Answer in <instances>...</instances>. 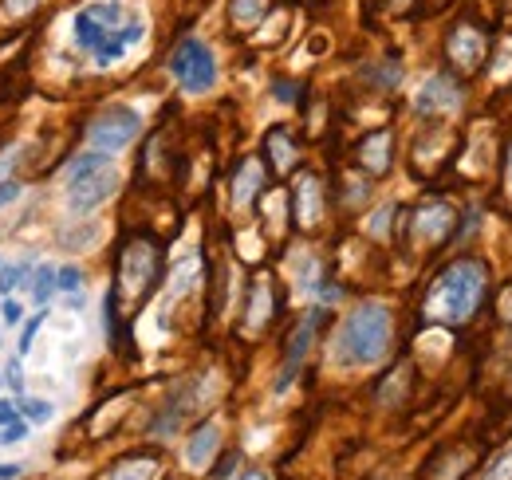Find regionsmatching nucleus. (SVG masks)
I'll return each instance as SVG.
<instances>
[{
    "label": "nucleus",
    "instance_id": "1",
    "mask_svg": "<svg viewBox=\"0 0 512 480\" xmlns=\"http://www.w3.org/2000/svg\"><path fill=\"white\" fill-rule=\"evenodd\" d=\"M146 36V20L127 0H95L75 12V40L95 63H119Z\"/></svg>",
    "mask_w": 512,
    "mask_h": 480
},
{
    "label": "nucleus",
    "instance_id": "2",
    "mask_svg": "<svg viewBox=\"0 0 512 480\" xmlns=\"http://www.w3.org/2000/svg\"><path fill=\"white\" fill-rule=\"evenodd\" d=\"M158 272H162V248L150 237H130L119 252V264H115V288L107 296V323L115 327V319L123 315L130 319L142 303L150 300L154 284H158Z\"/></svg>",
    "mask_w": 512,
    "mask_h": 480
},
{
    "label": "nucleus",
    "instance_id": "3",
    "mask_svg": "<svg viewBox=\"0 0 512 480\" xmlns=\"http://www.w3.org/2000/svg\"><path fill=\"white\" fill-rule=\"evenodd\" d=\"M481 300H485V264L473 260V256L453 260L426 292V319L446 323V327H461V323L473 319Z\"/></svg>",
    "mask_w": 512,
    "mask_h": 480
},
{
    "label": "nucleus",
    "instance_id": "4",
    "mask_svg": "<svg viewBox=\"0 0 512 480\" xmlns=\"http://www.w3.org/2000/svg\"><path fill=\"white\" fill-rule=\"evenodd\" d=\"M390 331L394 327H390V311H386L383 303H359L343 319V327L335 335V362H343V366H371V362L386 359Z\"/></svg>",
    "mask_w": 512,
    "mask_h": 480
},
{
    "label": "nucleus",
    "instance_id": "5",
    "mask_svg": "<svg viewBox=\"0 0 512 480\" xmlns=\"http://www.w3.org/2000/svg\"><path fill=\"white\" fill-rule=\"evenodd\" d=\"M115 189H119V174H115L111 158L99 154V150L79 154V158L67 166V205H71L75 213H91V209L103 205Z\"/></svg>",
    "mask_w": 512,
    "mask_h": 480
},
{
    "label": "nucleus",
    "instance_id": "6",
    "mask_svg": "<svg viewBox=\"0 0 512 480\" xmlns=\"http://www.w3.org/2000/svg\"><path fill=\"white\" fill-rule=\"evenodd\" d=\"M170 71L190 95H201V91H209L217 83V60L201 40H182L174 48V56H170Z\"/></svg>",
    "mask_w": 512,
    "mask_h": 480
},
{
    "label": "nucleus",
    "instance_id": "7",
    "mask_svg": "<svg viewBox=\"0 0 512 480\" xmlns=\"http://www.w3.org/2000/svg\"><path fill=\"white\" fill-rule=\"evenodd\" d=\"M138 130H142L138 111H130V107H107L99 119L91 122L87 138H91V146L99 154H119V150H127L130 142L138 138Z\"/></svg>",
    "mask_w": 512,
    "mask_h": 480
},
{
    "label": "nucleus",
    "instance_id": "8",
    "mask_svg": "<svg viewBox=\"0 0 512 480\" xmlns=\"http://www.w3.org/2000/svg\"><path fill=\"white\" fill-rule=\"evenodd\" d=\"M477 461H481V453H477L473 445H442V449L426 461L422 480H465L477 469Z\"/></svg>",
    "mask_w": 512,
    "mask_h": 480
},
{
    "label": "nucleus",
    "instance_id": "9",
    "mask_svg": "<svg viewBox=\"0 0 512 480\" xmlns=\"http://www.w3.org/2000/svg\"><path fill=\"white\" fill-rule=\"evenodd\" d=\"M316 327H320V311H316V315H308V319L292 331L288 351H284V366H280V378H276V390H288V386H292V378L300 374L304 355H308V347H312V339H316Z\"/></svg>",
    "mask_w": 512,
    "mask_h": 480
},
{
    "label": "nucleus",
    "instance_id": "10",
    "mask_svg": "<svg viewBox=\"0 0 512 480\" xmlns=\"http://www.w3.org/2000/svg\"><path fill=\"white\" fill-rule=\"evenodd\" d=\"M414 107H418L422 115H453V111L461 107V87H457L449 75H434V79L422 83Z\"/></svg>",
    "mask_w": 512,
    "mask_h": 480
},
{
    "label": "nucleus",
    "instance_id": "11",
    "mask_svg": "<svg viewBox=\"0 0 512 480\" xmlns=\"http://www.w3.org/2000/svg\"><path fill=\"white\" fill-rule=\"evenodd\" d=\"M446 52L461 71H473V67H481V60H485V36L473 24H461V28H453Z\"/></svg>",
    "mask_w": 512,
    "mask_h": 480
},
{
    "label": "nucleus",
    "instance_id": "12",
    "mask_svg": "<svg viewBox=\"0 0 512 480\" xmlns=\"http://www.w3.org/2000/svg\"><path fill=\"white\" fill-rule=\"evenodd\" d=\"M449 229H453V209H449L446 201H430V205H422L414 213V233H418V240H426V244L446 240Z\"/></svg>",
    "mask_w": 512,
    "mask_h": 480
},
{
    "label": "nucleus",
    "instance_id": "13",
    "mask_svg": "<svg viewBox=\"0 0 512 480\" xmlns=\"http://www.w3.org/2000/svg\"><path fill=\"white\" fill-rule=\"evenodd\" d=\"M390 158H394V134L390 130H371L359 142V166L367 174H386L390 170Z\"/></svg>",
    "mask_w": 512,
    "mask_h": 480
},
{
    "label": "nucleus",
    "instance_id": "14",
    "mask_svg": "<svg viewBox=\"0 0 512 480\" xmlns=\"http://www.w3.org/2000/svg\"><path fill=\"white\" fill-rule=\"evenodd\" d=\"M296 221L304 225V229H316L323 217V193H320V181L312 178V174H304L300 185H296Z\"/></svg>",
    "mask_w": 512,
    "mask_h": 480
},
{
    "label": "nucleus",
    "instance_id": "15",
    "mask_svg": "<svg viewBox=\"0 0 512 480\" xmlns=\"http://www.w3.org/2000/svg\"><path fill=\"white\" fill-rule=\"evenodd\" d=\"M158 453H130L123 461H115L99 480H154L158 477Z\"/></svg>",
    "mask_w": 512,
    "mask_h": 480
},
{
    "label": "nucleus",
    "instance_id": "16",
    "mask_svg": "<svg viewBox=\"0 0 512 480\" xmlns=\"http://www.w3.org/2000/svg\"><path fill=\"white\" fill-rule=\"evenodd\" d=\"M217 445H221V429H217L213 421L197 425V429H193V437H190V445H186V465H193V469H205V465L213 461Z\"/></svg>",
    "mask_w": 512,
    "mask_h": 480
},
{
    "label": "nucleus",
    "instance_id": "17",
    "mask_svg": "<svg viewBox=\"0 0 512 480\" xmlns=\"http://www.w3.org/2000/svg\"><path fill=\"white\" fill-rule=\"evenodd\" d=\"M264 150H268V162H272V170H276V174H288V170L296 166V142H292V134H288L284 126L268 130Z\"/></svg>",
    "mask_w": 512,
    "mask_h": 480
},
{
    "label": "nucleus",
    "instance_id": "18",
    "mask_svg": "<svg viewBox=\"0 0 512 480\" xmlns=\"http://www.w3.org/2000/svg\"><path fill=\"white\" fill-rule=\"evenodd\" d=\"M272 319V280L256 276L253 292H249V331H260Z\"/></svg>",
    "mask_w": 512,
    "mask_h": 480
},
{
    "label": "nucleus",
    "instance_id": "19",
    "mask_svg": "<svg viewBox=\"0 0 512 480\" xmlns=\"http://www.w3.org/2000/svg\"><path fill=\"white\" fill-rule=\"evenodd\" d=\"M260 185H264L260 166H256L253 158H245V166H241V170H237V178H233V201H237V205H249Z\"/></svg>",
    "mask_w": 512,
    "mask_h": 480
},
{
    "label": "nucleus",
    "instance_id": "20",
    "mask_svg": "<svg viewBox=\"0 0 512 480\" xmlns=\"http://www.w3.org/2000/svg\"><path fill=\"white\" fill-rule=\"evenodd\" d=\"M56 292H60V284H56V268H48V264L36 268V272H32V300L40 303V307H48V300H52Z\"/></svg>",
    "mask_w": 512,
    "mask_h": 480
},
{
    "label": "nucleus",
    "instance_id": "21",
    "mask_svg": "<svg viewBox=\"0 0 512 480\" xmlns=\"http://www.w3.org/2000/svg\"><path fill=\"white\" fill-rule=\"evenodd\" d=\"M24 280H32V268H28V264H12V268H4V272H0V296H12Z\"/></svg>",
    "mask_w": 512,
    "mask_h": 480
},
{
    "label": "nucleus",
    "instance_id": "22",
    "mask_svg": "<svg viewBox=\"0 0 512 480\" xmlns=\"http://www.w3.org/2000/svg\"><path fill=\"white\" fill-rule=\"evenodd\" d=\"M20 410H24V418L28 421H52V406L48 402H40V398H20Z\"/></svg>",
    "mask_w": 512,
    "mask_h": 480
},
{
    "label": "nucleus",
    "instance_id": "23",
    "mask_svg": "<svg viewBox=\"0 0 512 480\" xmlns=\"http://www.w3.org/2000/svg\"><path fill=\"white\" fill-rule=\"evenodd\" d=\"M260 12H264L260 0H233V20H237V24H253Z\"/></svg>",
    "mask_w": 512,
    "mask_h": 480
},
{
    "label": "nucleus",
    "instance_id": "24",
    "mask_svg": "<svg viewBox=\"0 0 512 480\" xmlns=\"http://www.w3.org/2000/svg\"><path fill=\"white\" fill-rule=\"evenodd\" d=\"M36 4L40 0H4V20H20V16H28V12H36Z\"/></svg>",
    "mask_w": 512,
    "mask_h": 480
},
{
    "label": "nucleus",
    "instance_id": "25",
    "mask_svg": "<svg viewBox=\"0 0 512 480\" xmlns=\"http://www.w3.org/2000/svg\"><path fill=\"white\" fill-rule=\"evenodd\" d=\"M56 284H60V292H79L83 288V272L79 268H60L56 272Z\"/></svg>",
    "mask_w": 512,
    "mask_h": 480
},
{
    "label": "nucleus",
    "instance_id": "26",
    "mask_svg": "<svg viewBox=\"0 0 512 480\" xmlns=\"http://www.w3.org/2000/svg\"><path fill=\"white\" fill-rule=\"evenodd\" d=\"M485 480H512V449L509 453H501V457L489 465V477Z\"/></svg>",
    "mask_w": 512,
    "mask_h": 480
},
{
    "label": "nucleus",
    "instance_id": "27",
    "mask_svg": "<svg viewBox=\"0 0 512 480\" xmlns=\"http://www.w3.org/2000/svg\"><path fill=\"white\" fill-rule=\"evenodd\" d=\"M24 433H28V425L16 418L12 425H4V429H0V445H12V441H20Z\"/></svg>",
    "mask_w": 512,
    "mask_h": 480
},
{
    "label": "nucleus",
    "instance_id": "28",
    "mask_svg": "<svg viewBox=\"0 0 512 480\" xmlns=\"http://www.w3.org/2000/svg\"><path fill=\"white\" fill-rule=\"evenodd\" d=\"M0 315H4V323H8V327H16L24 311H20V303H16V300H4V311H0Z\"/></svg>",
    "mask_w": 512,
    "mask_h": 480
},
{
    "label": "nucleus",
    "instance_id": "29",
    "mask_svg": "<svg viewBox=\"0 0 512 480\" xmlns=\"http://www.w3.org/2000/svg\"><path fill=\"white\" fill-rule=\"evenodd\" d=\"M20 197V185L16 181H0V205H8V201H16Z\"/></svg>",
    "mask_w": 512,
    "mask_h": 480
},
{
    "label": "nucleus",
    "instance_id": "30",
    "mask_svg": "<svg viewBox=\"0 0 512 480\" xmlns=\"http://www.w3.org/2000/svg\"><path fill=\"white\" fill-rule=\"evenodd\" d=\"M8 386H12L16 394L24 390V378H20V366H16V362H8Z\"/></svg>",
    "mask_w": 512,
    "mask_h": 480
},
{
    "label": "nucleus",
    "instance_id": "31",
    "mask_svg": "<svg viewBox=\"0 0 512 480\" xmlns=\"http://www.w3.org/2000/svg\"><path fill=\"white\" fill-rule=\"evenodd\" d=\"M16 421V410H12V402H0V429L4 425H12Z\"/></svg>",
    "mask_w": 512,
    "mask_h": 480
},
{
    "label": "nucleus",
    "instance_id": "32",
    "mask_svg": "<svg viewBox=\"0 0 512 480\" xmlns=\"http://www.w3.org/2000/svg\"><path fill=\"white\" fill-rule=\"evenodd\" d=\"M233 465H237V457H225V461L217 465V473H213V477H217V480H225V477H229V469H233Z\"/></svg>",
    "mask_w": 512,
    "mask_h": 480
},
{
    "label": "nucleus",
    "instance_id": "33",
    "mask_svg": "<svg viewBox=\"0 0 512 480\" xmlns=\"http://www.w3.org/2000/svg\"><path fill=\"white\" fill-rule=\"evenodd\" d=\"M20 473H24L20 465H0V480H16Z\"/></svg>",
    "mask_w": 512,
    "mask_h": 480
},
{
    "label": "nucleus",
    "instance_id": "34",
    "mask_svg": "<svg viewBox=\"0 0 512 480\" xmlns=\"http://www.w3.org/2000/svg\"><path fill=\"white\" fill-rule=\"evenodd\" d=\"M241 480H268V473H245Z\"/></svg>",
    "mask_w": 512,
    "mask_h": 480
},
{
    "label": "nucleus",
    "instance_id": "35",
    "mask_svg": "<svg viewBox=\"0 0 512 480\" xmlns=\"http://www.w3.org/2000/svg\"><path fill=\"white\" fill-rule=\"evenodd\" d=\"M509 181H512V162H509Z\"/></svg>",
    "mask_w": 512,
    "mask_h": 480
}]
</instances>
